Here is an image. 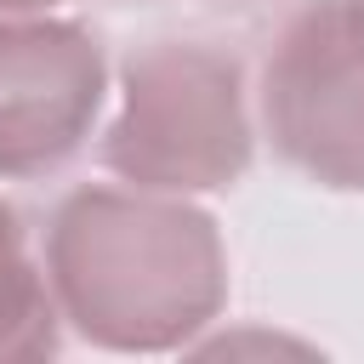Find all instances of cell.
Listing matches in <instances>:
<instances>
[{"label":"cell","instance_id":"cell-1","mask_svg":"<svg viewBox=\"0 0 364 364\" xmlns=\"http://www.w3.org/2000/svg\"><path fill=\"white\" fill-rule=\"evenodd\" d=\"M63 330L102 353L193 347L228 307V245L188 193L85 182L63 193L40 239Z\"/></svg>","mask_w":364,"mask_h":364},{"label":"cell","instance_id":"cell-2","mask_svg":"<svg viewBox=\"0 0 364 364\" xmlns=\"http://www.w3.org/2000/svg\"><path fill=\"white\" fill-rule=\"evenodd\" d=\"M256 131V91L245 85L239 57L205 40H154L119 63L97 159L131 188L199 199L250 171Z\"/></svg>","mask_w":364,"mask_h":364},{"label":"cell","instance_id":"cell-4","mask_svg":"<svg viewBox=\"0 0 364 364\" xmlns=\"http://www.w3.org/2000/svg\"><path fill=\"white\" fill-rule=\"evenodd\" d=\"M102 40L51 11H0V182L57 176L102 131Z\"/></svg>","mask_w":364,"mask_h":364},{"label":"cell","instance_id":"cell-3","mask_svg":"<svg viewBox=\"0 0 364 364\" xmlns=\"http://www.w3.org/2000/svg\"><path fill=\"white\" fill-rule=\"evenodd\" d=\"M256 125L273 154L330 188L364 193V6L301 0L267 40Z\"/></svg>","mask_w":364,"mask_h":364},{"label":"cell","instance_id":"cell-5","mask_svg":"<svg viewBox=\"0 0 364 364\" xmlns=\"http://www.w3.org/2000/svg\"><path fill=\"white\" fill-rule=\"evenodd\" d=\"M63 341V313L46 284V262L28 245L23 216L0 199V364L51 358Z\"/></svg>","mask_w":364,"mask_h":364},{"label":"cell","instance_id":"cell-6","mask_svg":"<svg viewBox=\"0 0 364 364\" xmlns=\"http://www.w3.org/2000/svg\"><path fill=\"white\" fill-rule=\"evenodd\" d=\"M63 0H0V11H51Z\"/></svg>","mask_w":364,"mask_h":364},{"label":"cell","instance_id":"cell-7","mask_svg":"<svg viewBox=\"0 0 364 364\" xmlns=\"http://www.w3.org/2000/svg\"><path fill=\"white\" fill-rule=\"evenodd\" d=\"M358 6H364V0H358Z\"/></svg>","mask_w":364,"mask_h":364}]
</instances>
